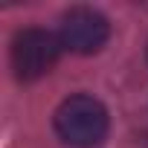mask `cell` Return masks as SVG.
I'll use <instances>...</instances> for the list:
<instances>
[{
  "label": "cell",
  "mask_w": 148,
  "mask_h": 148,
  "mask_svg": "<svg viewBox=\"0 0 148 148\" xmlns=\"http://www.w3.org/2000/svg\"><path fill=\"white\" fill-rule=\"evenodd\" d=\"M108 110L99 99L87 96V93H76L67 96L52 116L55 134L61 136V142L73 145V148H93L108 136Z\"/></svg>",
  "instance_id": "6da1fadb"
},
{
  "label": "cell",
  "mask_w": 148,
  "mask_h": 148,
  "mask_svg": "<svg viewBox=\"0 0 148 148\" xmlns=\"http://www.w3.org/2000/svg\"><path fill=\"white\" fill-rule=\"evenodd\" d=\"M61 49L64 47H61L58 35H52L47 29H38V26L21 29L12 38V49H9L15 79L18 82H38V79H44L58 64Z\"/></svg>",
  "instance_id": "7a4b0ae2"
},
{
  "label": "cell",
  "mask_w": 148,
  "mask_h": 148,
  "mask_svg": "<svg viewBox=\"0 0 148 148\" xmlns=\"http://www.w3.org/2000/svg\"><path fill=\"white\" fill-rule=\"evenodd\" d=\"M110 38V23L102 12L90 6H76L61 18L58 26V41L64 49L76 52V55H93L99 52Z\"/></svg>",
  "instance_id": "3957f363"
}]
</instances>
